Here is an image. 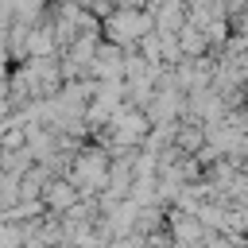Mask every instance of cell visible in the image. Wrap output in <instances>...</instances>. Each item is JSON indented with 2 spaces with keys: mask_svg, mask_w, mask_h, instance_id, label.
<instances>
[{
  "mask_svg": "<svg viewBox=\"0 0 248 248\" xmlns=\"http://www.w3.org/2000/svg\"><path fill=\"white\" fill-rule=\"evenodd\" d=\"M108 178H112V167L101 151H81L78 163H74V174H70V182L78 190H105Z\"/></svg>",
  "mask_w": 248,
  "mask_h": 248,
  "instance_id": "obj_2",
  "label": "cell"
},
{
  "mask_svg": "<svg viewBox=\"0 0 248 248\" xmlns=\"http://www.w3.org/2000/svg\"><path fill=\"white\" fill-rule=\"evenodd\" d=\"M155 27V19H151V12H136V8H124V12H116L112 19H108V39L116 43V46H136L147 31Z\"/></svg>",
  "mask_w": 248,
  "mask_h": 248,
  "instance_id": "obj_1",
  "label": "cell"
}]
</instances>
